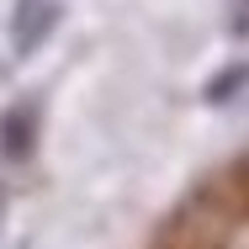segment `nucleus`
<instances>
[{
	"label": "nucleus",
	"instance_id": "nucleus-2",
	"mask_svg": "<svg viewBox=\"0 0 249 249\" xmlns=\"http://www.w3.org/2000/svg\"><path fill=\"white\" fill-rule=\"evenodd\" d=\"M32 143H37V106L21 101V106H11V111L0 117V154H5V159H27Z\"/></svg>",
	"mask_w": 249,
	"mask_h": 249
},
{
	"label": "nucleus",
	"instance_id": "nucleus-1",
	"mask_svg": "<svg viewBox=\"0 0 249 249\" xmlns=\"http://www.w3.org/2000/svg\"><path fill=\"white\" fill-rule=\"evenodd\" d=\"M58 16H64L58 0H16V11H11V53L16 58H32L53 37Z\"/></svg>",
	"mask_w": 249,
	"mask_h": 249
},
{
	"label": "nucleus",
	"instance_id": "nucleus-3",
	"mask_svg": "<svg viewBox=\"0 0 249 249\" xmlns=\"http://www.w3.org/2000/svg\"><path fill=\"white\" fill-rule=\"evenodd\" d=\"M249 85V64H233V69H223L212 85H207V106H223V101L233 96V90H244Z\"/></svg>",
	"mask_w": 249,
	"mask_h": 249
}]
</instances>
